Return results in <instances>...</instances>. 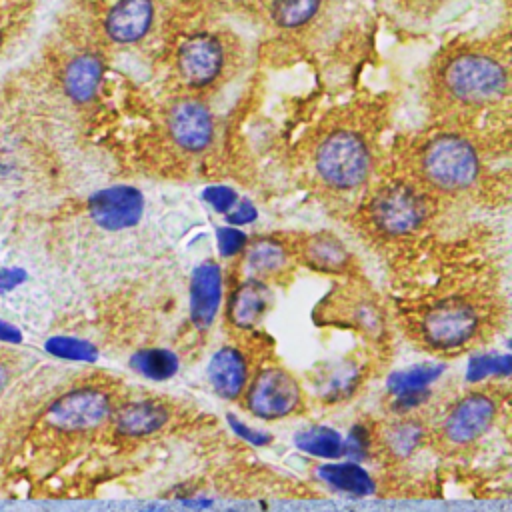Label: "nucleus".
Wrapping results in <instances>:
<instances>
[{"mask_svg":"<svg viewBox=\"0 0 512 512\" xmlns=\"http://www.w3.org/2000/svg\"><path fill=\"white\" fill-rule=\"evenodd\" d=\"M312 174L332 192L362 188L374 170V146L366 132L350 124L320 134L310 154Z\"/></svg>","mask_w":512,"mask_h":512,"instance_id":"3","label":"nucleus"},{"mask_svg":"<svg viewBox=\"0 0 512 512\" xmlns=\"http://www.w3.org/2000/svg\"><path fill=\"white\" fill-rule=\"evenodd\" d=\"M480 318L472 304L464 300H444L432 304L422 320L420 334L436 350H452L466 344L478 330Z\"/></svg>","mask_w":512,"mask_h":512,"instance_id":"7","label":"nucleus"},{"mask_svg":"<svg viewBox=\"0 0 512 512\" xmlns=\"http://www.w3.org/2000/svg\"><path fill=\"white\" fill-rule=\"evenodd\" d=\"M206 200L218 210V212H228L234 202H236V194L228 188H212L208 194H206Z\"/></svg>","mask_w":512,"mask_h":512,"instance_id":"32","label":"nucleus"},{"mask_svg":"<svg viewBox=\"0 0 512 512\" xmlns=\"http://www.w3.org/2000/svg\"><path fill=\"white\" fill-rule=\"evenodd\" d=\"M20 340H22V332L14 324H10V322L0 318V342L18 344Z\"/></svg>","mask_w":512,"mask_h":512,"instance_id":"34","label":"nucleus"},{"mask_svg":"<svg viewBox=\"0 0 512 512\" xmlns=\"http://www.w3.org/2000/svg\"><path fill=\"white\" fill-rule=\"evenodd\" d=\"M254 210L248 206V204H242V206H238L230 216H228V220H230V224H244V222H250V220H254Z\"/></svg>","mask_w":512,"mask_h":512,"instance_id":"35","label":"nucleus"},{"mask_svg":"<svg viewBox=\"0 0 512 512\" xmlns=\"http://www.w3.org/2000/svg\"><path fill=\"white\" fill-rule=\"evenodd\" d=\"M496 402L484 392H472L458 400L442 420L440 434L452 446L470 444L480 438L496 418Z\"/></svg>","mask_w":512,"mask_h":512,"instance_id":"11","label":"nucleus"},{"mask_svg":"<svg viewBox=\"0 0 512 512\" xmlns=\"http://www.w3.org/2000/svg\"><path fill=\"white\" fill-rule=\"evenodd\" d=\"M302 262L324 274H344L352 268V254L344 242L330 232H314L300 244Z\"/></svg>","mask_w":512,"mask_h":512,"instance_id":"15","label":"nucleus"},{"mask_svg":"<svg viewBox=\"0 0 512 512\" xmlns=\"http://www.w3.org/2000/svg\"><path fill=\"white\" fill-rule=\"evenodd\" d=\"M414 184L426 194H462L480 178L482 162L476 144L458 130H438L426 136L412 156Z\"/></svg>","mask_w":512,"mask_h":512,"instance_id":"2","label":"nucleus"},{"mask_svg":"<svg viewBox=\"0 0 512 512\" xmlns=\"http://www.w3.org/2000/svg\"><path fill=\"white\" fill-rule=\"evenodd\" d=\"M26 280V270L16 266H0V294L18 288Z\"/></svg>","mask_w":512,"mask_h":512,"instance_id":"30","label":"nucleus"},{"mask_svg":"<svg viewBox=\"0 0 512 512\" xmlns=\"http://www.w3.org/2000/svg\"><path fill=\"white\" fill-rule=\"evenodd\" d=\"M510 88L506 58L480 44L442 50L430 70L434 100L450 110H478L502 100Z\"/></svg>","mask_w":512,"mask_h":512,"instance_id":"1","label":"nucleus"},{"mask_svg":"<svg viewBox=\"0 0 512 512\" xmlns=\"http://www.w3.org/2000/svg\"><path fill=\"white\" fill-rule=\"evenodd\" d=\"M110 410L106 392L98 388H76L50 404L46 420L62 432H84L100 426L110 416Z\"/></svg>","mask_w":512,"mask_h":512,"instance_id":"9","label":"nucleus"},{"mask_svg":"<svg viewBox=\"0 0 512 512\" xmlns=\"http://www.w3.org/2000/svg\"><path fill=\"white\" fill-rule=\"evenodd\" d=\"M168 420L164 406L156 402H130L116 412V430L124 436H146L160 430Z\"/></svg>","mask_w":512,"mask_h":512,"instance_id":"20","label":"nucleus"},{"mask_svg":"<svg viewBox=\"0 0 512 512\" xmlns=\"http://www.w3.org/2000/svg\"><path fill=\"white\" fill-rule=\"evenodd\" d=\"M208 378L222 398L236 400L248 384V366L242 352L236 348H220L208 364Z\"/></svg>","mask_w":512,"mask_h":512,"instance_id":"18","label":"nucleus"},{"mask_svg":"<svg viewBox=\"0 0 512 512\" xmlns=\"http://www.w3.org/2000/svg\"><path fill=\"white\" fill-rule=\"evenodd\" d=\"M444 366H432V364H422V366H412L402 372H394L388 378V388L392 392L400 394H410V392H420L424 390L430 382H434L442 374Z\"/></svg>","mask_w":512,"mask_h":512,"instance_id":"25","label":"nucleus"},{"mask_svg":"<svg viewBox=\"0 0 512 512\" xmlns=\"http://www.w3.org/2000/svg\"><path fill=\"white\" fill-rule=\"evenodd\" d=\"M300 400L302 394L296 378L278 366L262 368L252 382L246 384V408L262 420L292 414Z\"/></svg>","mask_w":512,"mask_h":512,"instance_id":"8","label":"nucleus"},{"mask_svg":"<svg viewBox=\"0 0 512 512\" xmlns=\"http://www.w3.org/2000/svg\"><path fill=\"white\" fill-rule=\"evenodd\" d=\"M44 346H46V352H50L52 356L66 358V360L92 362L98 356L96 348L90 342L74 338V336H52L46 340Z\"/></svg>","mask_w":512,"mask_h":512,"instance_id":"27","label":"nucleus"},{"mask_svg":"<svg viewBox=\"0 0 512 512\" xmlns=\"http://www.w3.org/2000/svg\"><path fill=\"white\" fill-rule=\"evenodd\" d=\"M510 372V356H476L468 366V378L480 380L486 374Z\"/></svg>","mask_w":512,"mask_h":512,"instance_id":"28","label":"nucleus"},{"mask_svg":"<svg viewBox=\"0 0 512 512\" xmlns=\"http://www.w3.org/2000/svg\"><path fill=\"white\" fill-rule=\"evenodd\" d=\"M222 4H244V2H250V0H218Z\"/></svg>","mask_w":512,"mask_h":512,"instance_id":"37","label":"nucleus"},{"mask_svg":"<svg viewBox=\"0 0 512 512\" xmlns=\"http://www.w3.org/2000/svg\"><path fill=\"white\" fill-rule=\"evenodd\" d=\"M222 302V270L206 260L194 268L190 280V318L200 330L210 328Z\"/></svg>","mask_w":512,"mask_h":512,"instance_id":"14","label":"nucleus"},{"mask_svg":"<svg viewBox=\"0 0 512 512\" xmlns=\"http://www.w3.org/2000/svg\"><path fill=\"white\" fill-rule=\"evenodd\" d=\"M246 246V236L240 234L238 230L224 228L218 232V248L222 256H234Z\"/></svg>","mask_w":512,"mask_h":512,"instance_id":"29","label":"nucleus"},{"mask_svg":"<svg viewBox=\"0 0 512 512\" xmlns=\"http://www.w3.org/2000/svg\"><path fill=\"white\" fill-rule=\"evenodd\" d=\"M154 20V0H116L104 16V34L114 44L130 46L152 30Z\"/></svg>","mask_w":512,"mask_h":512,"instance_id":"13","label":"nucleus"},{"mask_svg":"<svg viewBox=\"0 0 512 512\" xmlns=\"http://www.w3.org/2000/svg\"><path fill=\"white\" fill-rule=\"evenodd\" d=\"M344 452L356 456V458H362L366 456L368 452V438H366V432L362 428H354L348 436V444L344 446Z\"/></svg>","mask_w":512,"mask_h":512,"instance_id":"33","label":"nucleus"},{"mask_svg":"<svg viewBox=\"0 0 512 512\" xmlns=\"http://www.w3.org/2000/svg\"><path fill=\"white\" fill-rule=\"evenodd\" d=\"M144 194L134 186H110L88 198L90 220L108 232L134 228L144 216Z\"/></svg>","mask_w":512,"mask_h":512,"instance_id":"10","label":"nucleus"},{"mask_svg":"<svg viewBox=\"0 0 512 512\" xmlns=\"http://www.w3.org/2000/svg\"><path fill=\"white\" fill-rule=\"evenodd\" d=\"M318 476L326 484H330V486H334L342 492L364 496V494H370L374 490V482H372L370 474L354 462L324 464V466L318 468Z\"/></svg>","mask_w":512,"mask_h":512,"instance_id":"21","label":"nucleus"},{"mask_svg":"<svg viewBox=\"0 0 512 512\" xmlns=\"http://www.w3.org/2000/svg\"><path fill=\"white\" fill-rule=\"evenodd\" d=\"M8 382H10V366L0 358V394L6 390Z\"/></svg>","mask_w":512,"mask_h":512,"instance_id":"36","label":"nucleus"},{"mask_svg":"<svg viewBox=\"0 0 512 512\" xmlns=\"http://www.w3.org/2000/svg\"><path fill=\"white\" fill-rule=\"evenodd\" d=\"M418 2H440V0H418Z\"/></svg>","mask_w":512,"mask_h":512,"instance_id":"38","label":"nucleus"},{"mask_svg":"<svg viewBox=\"0 0 512 512\" xmlns=\"http://www.w3.org/2000/svg\"><path fill=\"white\" fill-rule=\"evenodd\" d=\"M290 262L288 246L270 236H262L246 242L244 246V266L250 272V278H266L282 272Z\"/></svg>","mask_w":512,"mask_h":512,"instance_id":"19","label":"nucleus"},{"mask_svg":"<svg viewBox=\"0 0 512 512\" xmlns=\"http://www.w3.org/2000/svg\"><path fill=\"white\" fill-rule=\"evenodd\" d=\"M104 62L96 52H80L68 60L62 72V88L64 94L76 102H90L102 84Z\"/></svg>","mask_w":512,"mask_h":512,"instance_id":"16","label":"nucleus"},{"mask_svg":"<svg viewBox=\"0 0 512 512\" xmlns=\"http://www.w3.org/2000/svg\"><path fill=\"white\" fill-rule=\"evenodd\" d=\"M230 38L216 30H202L188 36L176 50V76L192 94L218 86L234 64Z\"/></svg>","mask_w":512,"mask_h":512,"instance_id":"4","label":"nucleus"},{"mask_svg":"<svg viewBox=\"0 0 512 512\" xmlns=\"http://www.w3.org/2000/svg\"><path fill=\"white\" fill-rule=\"evenodd\" d=\"M422 438V426L416 420H402L392 424L384 434L386 450L396 458H406L416 450Z\"/></svg>","mask_w":512,"mask_h":512,"instance_id":"26","label":"nucleus"},{"mask_svg":"<svg viewBox=\"0 0 512 512\" xmlns=\"http://www.w3.org/2000/svg\"><path fill=\"white\" fill-rule=\"evenodd\" d=\"M324 310V316L332 322L356 328L364 336L378 338L384 332V312L368 292L350 288L324 302Z\"/></svg>","mask_w":512,"mask_h":512,"instance_id":"12","label":"nucleus"},{"mask_svg":"<svg viewBox=\"0 0 512 512\" xmlns=\"http://www.w3.org/2000/svg\"><path fill=\"white\" fill-rule=\"evenodd\" d=\"M270 300V288L258 278H248L242 284H238L230 294L226 318L234 328H252L262 320L264 312L270 306Z\"/></svg>","mask_w":512,"mask_h":512,"instance_id":"17","label":"nucleus"},{"mask_svg":"<svg viewBox=\"0 0 512 512\" xmlns=\"http://www.w3.org/2000/svg\"><path fill=\"white\" fill-rule=\"evenodd\" d=\"M296 446L312 456L336 458L344 454V442L340 434L328 426H310L294 436Z\"/></svg>","mask_w":512,"mask_h":512,"instance_id":"23","label":"nucleus"},{"mask_svg":"<svg viewBox=\"0 0 512 512\" xmlns=\"http://www.w3.org/2000/svg\"><path fill=\"white\" fill-rule=\"evenodd\" d=\"M164 130L170 144L186 154H204L216 138V120L200 94H184L174 98L164 112Z\"/></svg>","mask_w":512,"mask_h":512,"instance_id":"6","label":"nucleus"},{"mask_svg":"<svg viewBox=\"0 0 512 512\" xmlns=\"http://www.w3.org/2000/svg\"><path fill=\"white\" fill-rule=\"evenodd\" d=\"M428 210L426 192L414 182L398 180L380 186L372 194L366 216L376 232L396 238L420 228L428 218Z\"/></svg>","mask_w":512,"mask_h":512,"instance_id":"5","label":"nucleus"},{"mask_svg":"<svg viewBox=\"0 0 512 512\" xmlns=\"http://www.w3.org/2000/svg\"><path fill=\"white\" fill-rule=\"evenodd\" d=\"M228 422H230V426H232V430L240 436V438H244V440H248L250 444H256V446H264V444H268L272 438L268 436V434H264V432H258V430H252V428H248L244 422H238L232 414L228 416Z\"/></svg>","mask_w":512,"mask_h":512,"instance_id":"31","label":"nucleus"},{"mask_svg":"<svg viewBox=\"0 0 512 512\" xmlns=\"http://www.w3.org/2000/svg\"><path fill=\"white\" fill-rule=\"evenodd\" d=\"M134 372L150 380H166L178 370V356L166 348H146L130 358Z\"/></svg>","mask_w":512,"mask_h":512,"instance_id":"24","label":"nucleus"},{"mask_svg":"<svg viewBox=\"0 0 512 512\" xmlns=\"http://www.w3.org/2000/svg\"><path fill=\"white\" fill-rule=\"evenodd\" d=\"M322 0H270L268 16L280 30H298L320 12Z\"/></svg>","mask_w":512,"mask_h":512,"instance_id":"22","label":"nucleus"}]
</instances>
